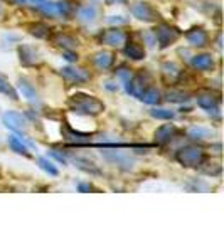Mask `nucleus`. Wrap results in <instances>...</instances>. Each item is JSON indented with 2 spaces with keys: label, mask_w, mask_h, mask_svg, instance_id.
<instances>
[{
  "label": "nucleus",
  "mask_w": 224,
  "mask_h": 252,
  "mask_svg": "<svg viewBox=\"0 0 224 252\" xmlns=\"http://www.w3.org/2000/svg\"><path fill=\"white\" fill-rule=\"evenodd\" d=\"M61 76L64 79L69 81L73 84H84L91 79V72L88 69H83V67H76V66H66L61 69Z\"/></svg>",
  "instance_id": "6e6552de"
},
{
  "label": "nucleus",
  "mask_w": 224,
  "mask_h": 252,
  "mask_svg": "<svg viewBox=\"0 0 224 252\" xmlns=\"http://www.w3.org/2000/svg\"><path fill=\"white\" fill-rule=\"evenodd\" d=\"M165 99L169 103H176V104H184L190 99V94L187 91H182V89H169L165 93Z\"/></svg>",
  "instance_id": "5701e85b"
},
{
  "label": "nucleus",
  "mask_w": 224,
  "mask_h": 252,
  "mask_svg": "<svg viewBox=\"0 0 224 252\" xmlns=\"http://www.w3.org/2000/svg\"><path fill=\"white\" fill-rule=\"evenodd\" d=\"M176 160L186 168H199L206 161V152L199 145H187L176 153Z\"/></svg>",
  "instance_id": "f03ea898"
},
{
  "label": "nucleus",
  "mask_w": 224,
  "mask_h": 252,
  "mask_svg": "<svg viewBox=\"0 0 224 252\" xmlns=\"http://www.w3.org/2000/svg\"><path fill=\"white\" fill-rule=\"evenodd\" d=\"M190 64H192V67L197 69V71L206 72L214 67V58L211 54H197V56H192Z\"/></svg>",
  "instance_id": "a211bd4d"
},
{
  "label": "nucleus",
  "mask_w": 224,
  "mask_h": 252,
  "mask_svg": "<svg viewBox=\"0 0 224 252\" xmlns=\"http://www.w3.org/2000/svg\"><path fill=\"white\" fill-rule=\"evenodd\" d=\"M63 56H64V59H66L68 63H76V61H78V54H75L73 51H64Z\"/></svg>",
  "instance_id": "2f4dec72"
},
{
  "label": "nucleus",
  "mask_w": 224,
  "mask_h": 252,
  "mask_svg": "<svg viewBox=\"0 0 224 252\" xmlns=\"http://www.w3.org/2000/svg\"><path fill=\"white\" fill-rule=\"evenodd\" d=\"M150 116L155 118V120H165V121H170L176 118V113L172 109H165V108H153L150 109Z\"/></svg>",
  "instance_id": "cd10ccee"
},
{
  "label": "nucleus",
  "mask_w": 224,
  "mask_h": 252,
  "mask_svg": "<svg viewBox=\"0 0 224 252\" xmlns=\"http://www.w3.org/2000/svg\"><path fill=\"white\" fill-rule=\"evenodd\" d=\"M153 34H155V40L162 49L172 46V44L177 42L179 37H181V32H179V29L172 27L170 24H158L157 29L153 31Z\"/></svg>",
  "instance_id": "7ed1b4c3"
},
{
  "label": "nucleus",
  "mask_w": 224,
  "mask_h": 252,
  "mask_svg": "<svg viewBox=\"0 0 224 252\" xmlns=\"http://www.w3.org/2000/svg\"><path fill=\"white\" fill-rule=\"evenodd\" d=\"M40 14H44L46 17L51 19H61V12H59V5L58 2H52V0H40V2L36 5Z\"/></svg>",
  "instance_id": "6ab92c4d"
},
{
  "label": "nucleus",
  "mask_w": 224,
  "mask_h": 252,
  "mask_svg": "<svg viewBox=\"0 0 224 252\" xmlns=\"http://www.w3.org/2000/svg\"><path fill=\"white\" fill-rule=\"evenodd\" d=\"M108 22L113 24V26H125V24H128V19H123V15H112Z\"/></svg>",
  "instance_id": "7c9ffc66"
},
{
  "label": "nucleus",
  "mask_w": 224,
  "mask_h": 252,
  "mask_svg": "<svg viewBox=\"0 0 224 252\" xmlns=\"http://www.w3.org/2000/svg\"><path fill=\"white\" fill-rule=\"evenodd\" d=\"M78 190H79V192H89V190H93V187L89 184H79Z\"/></svg>",
  "instance_id": "72a5a7b5"
},
{
  "label": "nucleus",
  "mask_w": 224,
  "mask_h": 252,
  "mask_svg": "<svg viewBox=\"0 0 224 252\" xmlns=\"http://www.w3.org/2000/svg\"><path fill=\"white\" fill-rule=\"evenodd\" d=\"M179 135V128L176 125H164L155 129V143L160 146L170 145Z\"/></svg>",
  "instance_id": "9b49d317"
},
{
  "label": "nucleus",
  "mask_w": 224,
  "mask_h": 252,
  "mask_svg": "<svg viewBox=\"0 0 224 252\" xmlns=\"http://www.w3.org/2000/svg\"><path fill=\"white\" fill-rule=\"evenodd\" d=\"M101 157H103L107 161H110L112 165H115L116 168L123 170V172H130V170H133V166H135V160H133L130 155H127V153L103 152V153H101Z\"/></svg>",
  "instance_id": "0eeeda50"
},
{
  "label": "nucleus",
  "mask_w": 224,
  "mask_h": 252,
  "mask_svg": "<svg viewBox=\"0 0 224 252\" xmlns=\"http://www.w3.org/2000/svg\"><path fill=\"white\" fill-rule=\"evenodd\" d=\"M51 157H52V158H56V160H58L59 163L66 165V157H64V155H59V153L56 152V150H52V152H51Z\"/></svg>",
  "instance_id": "473e14b6"
},
{
  "label": "nucleus",
  "mask_w": 224,
  "mask_h": 252,
  "mask_svg": "<svg viewBox=\"0 0 224 252\" xmlns=\"http://www.w3.org/2000/svg\"><path fill=\"white\" fill-rule=\"evenodd\" d=\"M76 17L84 24H93L100 17V12H98L96 5H89L88 3V5H81L79 9L76 10Z\"/></svg>",
  "instance_id": "2eb2a0df"
},
{
  "label": "nucleus",
  "mask_w": 224,
  "mask_h": 252,
  "mask_svg": "<svg viewBox=\"0 0 224 252\" xmlns=\"http://www.w3.org/2000/svg\"><path fill=\"white\" fill-rule=\"evenodd\" d=\"M190 140H207V138L213 136V129L206 128V126H192V128L187 131Z\"/></svg>",
  "instance_id": "a878e982"
},
{
  "label": "nucleus",
  "mask_w": 224,
  "mask_h": 252,
  "mask_svg": "<svg viewBox=\"0 0 224 252\" xmlns=\"http://www.w3.org/2000/svg\"><path fill=\"white\" fill-rule=\"evenodd\" d=\"M128 0H107L108 5H115V3H120V5H123V3H127Z\"/></svg>",
  "instance_id": "f704fd0d"
},
{
  "label": "nucleus",
  "mask_w": 224,
  "mask_h": 252,
  "mask_svg": "<svg viewBox=\"0 0 224 252\" xmlns=\"http://www.w3.org/2000/svg\"><path fill=\"white\" fill-rule=\"evenodd\" d=\"M73 161H75V165L78 166L79 170H83V172H86L89 175H101V170L98 168V166L93 163V161H89L88 158L78 157V158H75Z\"/></svg>",
  "instance_id": "393cba45"
},
{
  "label": "nucleus",
  "mask_w": 224,
  "mask_h": 252,
  "mask_svg": "<svg viewBox=\"0 0 224 252\" xmlns=\"http://www.w3.org/2000/svg\"><path fill=\"white\" fill-rule=\"evenodd\" d=\"M160 72H162V76H164V79H167L169 83H177V81L182 78V74H184L181 66H179L177 63H174V61H167V63L162 64Z\"/></svg>",
  "instance_id": "4468645a"
},
{
  "label": "nucleus",
  "mask_w": 224,
  "mask_h": 252,
  "mask_svg": "<svg viewBox=\"0 0 224 252\" xmlns=\"http://www.w3.org/2000/svg\"><path fill=\"white\" fill-rule=\"evenodd\" d=\"M29 34L36 39H49L51 37V27L42 22H34L29 26Z\"/></svg>",
  "instance_id": "b1692460"
},
{
  "label": "nucleus",
  "mask_w": 224,
  "mask_h": 252,
  "mask_svg": "<svg viewBox=\"0 0 224 252\" xmlns=\"http://www.w3.org/2000/svg\"><path fill=\"white\" fill-rule=\"evenodd\" d=\"M17 89H19L20 94L26 97V99L29 101V103H39V94H37V91H36V86L31 83V81L19 79Z\"/></svg>",
  "instance_id": "f3484780"
},
{
  "label": "nucleus",
  "mask_w": 224,
  "mask_h": 252,
  "mask_svg": "<svg viewBox=\"0 0 224 252\" xmlns=\"http://www.w3.org/2000/svg\"><path fill=\"white\" fill-rule=\"evenodd\" d=\"M132 15L142 22H157L158 20V12L155 10V7L149 2H135L130 7Z\"/></svg>",
  "instance_id": "20e7f679"
},
{
  "label": "nucleus",
  "mask_w": 224,
  "mask_h": 252,
  "mask_svg": "<svg viewBox=\"0 0 224 252\" xmlns=\"http://www.w3.org/2000/svg\"><path fill=\"white\" fill-rule=\"evenodd\" d=\"M140 101L149 104V106H155V104H158L162 101V93L158 91L155 86H147L144 89V93H142Z\"/></svg>",
  "instance_id": "412c9836"
},
{
  "label": "nucleus",
  "mask_w": 224,
  "mask_h": 252,
  "mask_svg": "<svg viewBox=\"0 0 224 252\" xmlns=\"http://www.w3.org/2000/svg\"><path fill=\"white\" fill-rule=\"evenodd\" d=\"M115 76L125 84L133 78V69H130L128 66H120L118 69H115Z\"/></svg>",
  "instance_id": "c756f323"
},
{
  "label": "nucleus",
  "mask_w": 224,
  "mask_h": 252,
  "mask_svg": "<svg viewBox=\"0 0 224 252\" xmlns=\"http://www.w3.org/2000/svg\"><path fill=\"white\" fill-rule=\"evenodd\" d=\"M123 52L128 59L132 61H144L145 59V47L140 42H133V40H127L123 46Z\"/></svg>",
  "instance_id": "dca6fc26"
},
{
  "label": "nucleus",
  "mask_w": 224,
  "mask_h": 252,
  "mask_svg": "<svg viewBox=\"0 0 224 252\" xmlns=\"http://www.w3.org/2000/svg\"><path fill=\"white\" fill-rule=\"evenodd\" d=\"M52 42L56 46L63 47L64 51H73V49L78 47V39H75L73 35L66 34V32H58V34L52 37Z\"/></svg>",
  "instance_id": "aec40b11"
},
{
  "label": "nucleus",
  "mask_w": 224,
  "mask_h": 252,
  "mask_svg": "<svg viewBox=\"0 0 224 252\" xmlns=\"http://www.w3.org/2000/svg\"><path fill=\"white\" fill-rule=\"evenodd\" d=\"M186 40L187 44H189L190 47H206L207 44H209V34H207L206 29H202V27H194V29L187 31L186 32Z\"/></svg>",
  "instance_id": "9d476101"
},
{
  "label": "nucleus",
  "mask_w": 224,
  "mask_h": 252,
  "mask_svg": "<svg viewBox=\"0 0 224 252\" xmlns=\"http://www.w3.org/2000/svg\"><path fill=\"white\" fill-rule=\"evenodd\" d=\"M68 104L73 113L79 116H96L105 111V103L96 96H89L86 93H76L68 99Z\"/></svg>",
  "instance_id": "f257e3e1"
},
{
  "label": "nucleus",
  "mask_w": 224,
  "mask_h": 252,
  "mask_svg": "<svg viewBox=\"0 0 224 252\" xmlns=\"http://www.w3.org/2000/svg\"><path fill=\"white\" fill-rule=\"evenodd\" d=\"M195 103H197V106L201 109L209 113L214 111V109H219V106H221V97L214 96L213 93H201V94H197V97H195Z\"/></svg>",
  "instance_id": "ddd939ff"
},
{
  "label": "nucleus",
  "mask_w": 224,
  "mask_h": 252,
  "mask_svg": "<svg viewBox=\"0 0 224 252\" xmlns=\"http://www.w3.org/2000/svg\"><path fill=\"white\" fill-rule=\"evenodd\" d=\"M2 123L5 125V128H9L14 133H24L29 128V121L22 113L17 111H5L2 116Z\"/></svg>",
  "instance_id": "39448f33"
},
{
  "label": "nucleus",
  "mask_w": 224,
  "mask_h": 252,
  "mask_svg": "<svg viewBox=\"0 0 224 252\" xmlns=\"http://www.w3.org/2000/svg\"><path fill=\"white\" fill-rule=\"evenodd\" d=\"M7 143H9L10 150L14 153H17V155H24V157H29V146H27L26 141H22V138L12 135V136H9Z\"/></svg>",
  "instance_id": "4be33fe9"
},
{
  "label": "nucleus",
  "mask_w": 224,
  "mask_h": 252,
  "mask_svg": "<svg viewBox=\"0 0 224 252\" xmlns=\"http://www.w3.org/2000/svg\"><path fill=\"white\" fill-rule=\"evenodd\" d=\"M91 63L98 71H108V69H112L113 64H115V54H113L112 51L101 49V51H98L93 54Z\"/></svg>",
  "instance_id": "f8f14e48"
},
{
  "label": "nucleus",
  "mask_w": 224,
  "mask_h": 252,
  "mask_svg": "<svg viewBox=\"0 0 224 252\" xmlns=\"http://www.w3.org/2000/svg\"><path fill=\"white\" fill-rule=\"evenodd\" d=\"M100 40H101V44H107L110 47H123L125 42L128 40V34L116 26V27H112V29L101 32Z\"/></svg>",
  "instance_id": "423d86ee"
},
{
  "label": "nucleus",
  "mask_w": 224,
  "mask_h": 252,
  "mask_svg": "<svg viewBox=\"0 0 224 252\" xmlns=\"http://www.w3.org/2000/svg\"><path fill=\"white\" fill-rule=\"evenodd\" d=\"M0 94L9 96L10 99H17V97H19L17 91L12 88V84L5 78H3V76H0Z\"/></svg>",
  "instance_id": "c85d7f7f"
},
{
  "label": "nucleus",
  "mask_w": 224,
  "mask_h": 252,
  "mask_svg": "<svg viewBox=\"0 0 224 252\" xmlns=\"http://www.w3.org/2000/svg\"><path fill=\"white\" fill-rule=\"evenodd\" d=\"M17 54L20 59V64L31 67V66H39L42 63V58H40L39 51L34 46H19Z\"/></svg>",
  "instance_id": "1a4fd4ad"
},
{
  "label": "nucleus",
  "mask_w": 224,
  "mask_h": 252,
  "mask_svg": "<svg viewBox=\"0 0 224 252\" xmlns=\"http://www.w3.org/2000/svg\"><path fill=\"white\" fill-rule=\"evenodd\" d=\"M3 10H5V9H3V5H2V3H0V15L3 14Z\"/></svg>",
  "instance_id": "c9c22d12"
},
{
  "label": "nucleus",
  "mask_w": 224,
  "mask_h": 252,
  "mask_svg": "<svg viewBox=\"0 0 224 252\" xmlns=\"http://www.w3.org/2000/svg\"><path fill=\"white\" fill-rule=\"evenodd\" d=\"M37 165L42 172H46L47 175H51V177H58L59 175V170H58V166L54 165V161H51L46 157H40L37 160Z\"/></svg>",
  "instance_id": "bb28decb"
}]
</instances>
